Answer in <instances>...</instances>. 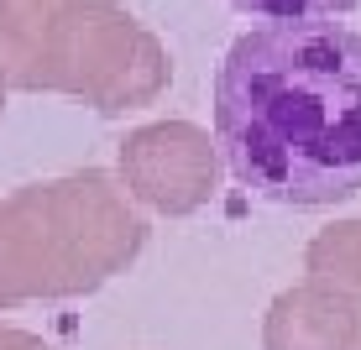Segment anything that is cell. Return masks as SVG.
Segmentation results:
<instances>
[{"label": "cell", "mask_w": 361, "mask_h": 350, "mask_svg": "<svg viewBox=\"0 0 361 350\" xmlns=\"http://www.w3.org/2000/svg\"><path fill=\"white\" fill-rule=\"evenodd\" d=\"M215 136L252 194L325 209L361 194V32L262 21L215 73Z\"/></svg>", "instance_id": "1"}, {"label": "cell", "mask_w": 361, "mask_h": 350, "mask_svg": "<svg viewBox=\"0 0 361 350\" xmlns=\"http://www.w3.org/2000/svg\"><path fill=\"white\" fill-rule=\"evenodd\" d=\"M226 6L257 21H330V16L356 11L361 0H226Z\"/></svg>", "instance_id": "2"}]
</instances>
